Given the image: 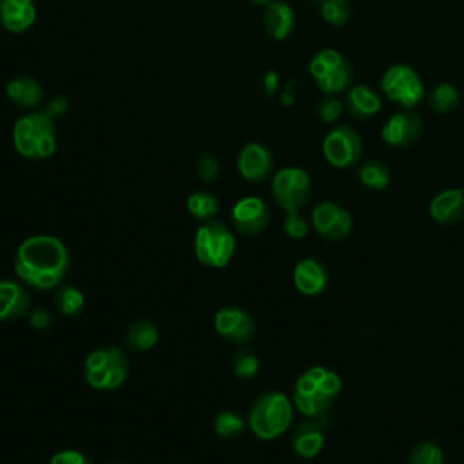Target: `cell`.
I'll list each match as a JSON object with an SVG mask.
<instances>
[{
    "label": "cell",
    "instance_id": "6da1fadb",
    "mask_svg": "<svg viewBox=\"0 0 464 464\" xmlns=\"http://www.w3.org/2000/svg\"><path fill=\"white\" fill-rule=\"evenodd\" d=\"M71 266L67 245L51 234L25 237L14 252V274L27 288L47 292L58 288Z\"/></svg>",
    "mask_w": 464,
    "mask_h": 464
},
{
    "label": "cell",
    "instance_id": "7a4b0ae2",
    "mask_svg": "<svg viewBox=\"0 0 464 464\" xmlns=\"http://www.w3.org/2000/svg\"><path fill=\"white\" fill-rule=\"evenodd\" d=\"M294 417V402L281 392H265L250 406L246 415L248 430L261 440L283 435Z\"/></svg>",
    "mask_w": 464,
    "mask_h": 464
},
{
    "label": "cell",
    "instance_id": "3957f363",
    "mask_svg": "<svg viewBox=\"0 0 464 464\" xmlns=\"http://www.w3.org/2000/svg\"><path fill=\"white\" fill-rule=\"evenodd\" d=\"M130 362L120 346L94 348L85 355L83 373L91 388L98 392L118 390L129 377Z\"/></svg>",
    "mask_w": 464,
    "mask_h": 464
},
{
    "label": "cell",
    "instance_id": "277c9868",
    "mask_svg": "<svg viewBox=\"0 0 464 464\" xmlns=\"http://www.w3.org/2000/svg\"><path fill=\"white\" fill-rule=\"evenodd\" d=\"M194 256L208 268H225L236 252V236L223 221L208 219L194 234Z\"/></svg>",
    "mask_w": 464,
    "mask_h": 464
},
{
    "label": "cell",
    "instance_id": "5b68a950",
    "mask_svg": "<svg viewBox=\"0 0 464 464\" xmlns=\"http://www.w3.org/2000/svg\"><path fill=\"white\" fill-rule=\"evenodd\" d=\"M381 87L384 96L402 109L417 107L426 94L422 78L413 67L406 63H395L388 67L381 78Z\"/></svg>",
    "mask_w": 464,
    "mask_h": 464
},
{
    "label": "cell",
    "instance_id": "8992f818",
    "mask_svg": "<svg viewBox=\"0 0 464 464\" xmlns=\"http://www.w3.org/2000/svg\"><path fill=\"white\" fill-rule=\"evenodd\" d=\"M310 192V176L299 167H285L272 178V196L285 212L299 210L308 201Z\"/></svg>",
    "mask_w": 464,
    "mask_h": 464
},
{
    "label": "cell",
    "instance_id": "52a82bcc",
    "mask_svg": "<svg viewBox=\"0 0 464 464\" xmlns=\"http://www.w3.org/2000/svg\"><path fill=\"white\" fill-rule=\"evenodd\" d=\"M323 154L337 169L353 167L362 154L361 134L350 125L334 127L323 140Z\"/></svg>",
    "mask_w": 464,
    "mask_h": 464
},
{
    "label": "cell",
    "instance_id": "ba28073f",
    "mask_svg": "<svg viewBox=\"0 0 464 464\" xmlns=\"http://www.w3.org/2000/svg\"><path fill=\"white\" fill-rule=\"evenodd\" d=\"M214 330L232 344H246L256 335L254 317L239 306H223L212 317Z\"/></svg>",
    "mask_w": 464,
    "mask_h": 464
},
{
    "label": "cell",
    "instance_id": "9c48e42d",
    "mask_svg": "<svg viewBox=\"0 0 464 464\" xmlns=\"http://www.w3.org/2000/svg\"><path fill=\"white\" fill-rule=\"evenodd\" d=\"M45 134H54L53 118L47 112L24 116L16 121L13 130L14 147L25 158H38V147Z\"/></svg>",
    "mask_w": 464,
    "mask_h": 464
},
{
    "label": "cell",
    "instance_id": "30bf717a",
    "mask_svg": "<svg viewBox=\"0 0 464 464\" xmlns=\"http://www.w3.org/2000/svg\"><path fill=\"white\" fill-rule=\"evenodd\" d=\"M230 223L234 230L243 236H257L270 223L268 205L257 196L241 198L230 210Z\"/></svg>",
    "mask_w": 464,
    "mask_h": 464
},
{
    "label": "cell",
    "instance_id": "8fae6325",
    "mask_svg": "<svg viewBox=\"0 0 464 464\" xmlns=\"http://www.w3.org/2000/svg\"><path fill=\"white\" fill-rule=\"evenodd\" d=\"M422 118L410 109L395 112L381 129V138L392 147H410L422 134Z\"/></svg>",
    "mask_w": 464,
    "mask_h": 464
},
{
    "label": "cell",
    "instance_id": "7c38bea8",
    "mask_svg": "<svg viewBox=\"0 0 464 464\" xmlns=\"http://www.w3.org/2000/svg\"><path fill=\"white\" fill-rule=\"evenodd\" d=\"M31 310V295L22 281L0 279V323L16 321Z\"/></svg>",
    "mask_w": 464,
    "mask_h": 464
},
{
    "label": "cell",
    "instance_id": "4fadbf2b",
    "mask_svg": "<svg viewBox=\"0 0 464 464\" xmlns=\"http://www.w3.org/2000/svg\"><path fill=\"white\" fill-rule=\"evenodd\" d=\"M272 152L261 143H248L237 156V170L250 183H261L272 172Z\"/></svg>",
    "mask_w": 464,
    "mask_h": 464
},
{
    "label": "cell",
    "instance_id": "5bb4252c",
    "mask_svg": "<svg viewBox=\"0 0 464 464\" xmlns=\"http://www.w3.org/2000/svg\"><path fill=\"white\" fill-rule=\"evenodd\" d=\"M292 281H294V286L303 295H317L326 288L328 274L321 261L314 257H304L297 261V265L294 266Z\"/></svg>",
    "mask_w": 464,
    "mask_h": 464
},
{
    "label": "cell",
    "instance_id": "9a60e30c",
    "mask_svg": "<svg viewBox=\"0 0 464 464\" xmlns=\"http://www.w3.org/2000/svg\"><path fill=\"white\" fill-rule=\"evenodd\" d=\"M430 216L439 225H455L464 218V192L444 188L430 201Z\"/></svg>",
    "mask_w": 464,
    "mask_h": 464
},
{
    "label": "cell",
    "instance_id": "2e32d148",
    "mask_svg": "<svg viewBox=\"0 0 464 464\" xmlns=\"http://www.w3.org/2000/svg\"><path fill=\"white\" fill-rule=\"evenodd\" d=\"M324 446V431L319 417L299 424L292 433V450L303 459H314Z\"/></svg>",
    "mask_w": 464,
    "mask_h": 464
},
{
    "label": "cell",
    "instance_id": "e0dca14e",
    "mask_svg": "<svg viewBox=\"0 0 464 464\" xmlns=\"http://www.w3.org/2000/svg\"><path fill=\"white\" fill-rule=\"evenodd\" d=\"M344 111L355 120H368L381 111V96L368 85H353L344 98Z\"/></svg>",
    "mask_w": 464,
    "mask_h": 464
},
{
    "label": "cell",
    "instance_id": "ac0fdd59",
    "mask_svg": "<svg viewBox=\"0 0 464 464\" xmlns=\"http://www.w3.org/2000/svg\"><path fill=\"white\" fill-rule=\"evenodd\" d=\"M263 25L272 38H276V40L286 38L294 25L292 7L281 0H270L266 4L265 14H263Z\"/></svg>",
    "mask_w": 464,
    "mask_h": 464
},
{
    "label": "cell",
    "instance_id": "d6986e66",
    "mask_svg": "<svg viewBox=\"0 0 464 464\" xmlns=\"http://www.w3.org/2000/svg\"><path fill=\"white\" fill-rule=\"evenodd\" d=\"M160 341V332L156 324L149 319L134 321L125 332V344L132 352H149Z\"/></svg>",
    "mask_w": 464,
    "mask_h": 464
},
{
    "label": "cell",
    "instance_id": "ffe728a7",
    "mask_svg": "<svg viewBox=\"0 0 464 464\" xmlns=\"http://www.w3.org/2000/svg\"><path fill=\"white\" fill-rule=\"evenodd\" d=\"M7 96L22 107H34L42 100V89L34 80L22 76L7 83Z\"/></svg>",
    "mask_w": 464,
    "mask_h": 464
},
{
    "label": "cell",
    "instance_id": "44dd1931",
    "mask_svg": "<svg viewBox=\"0 0 464 464\" xmlns=\"http://www.w3.org/2000/svg\"><path fill=\"white\" fill-rule=\"evenodd\" d=\"M54 306L65 317L78 315L85 306V295L74 285L62 283L54 294Z\"/></svg>",
    "mask_w": 464,
    "mask_h": 464
},
{
    "label": "cell",
    "instance_id": "7402d4cb",
    "mask_svg": "<svg viewBox=\"0 0 464 464\" xmlns=\"http://www.w3.org/2000/svg\"><path fill=\"white\" fill-rule=\"evenodd\" d=\"M459 100H460V94H459L457 87L453 83H448V82H442V83L435 85L428 94V105L437 114L451 112L453 109H457Z\"/></svg>",
    "mask_w": 464,
    "mask_h": 464
},
{
    "label": "cell",
    "instance_id": "603a6c76",
    "mask_svg": "<svg viewBox=\"0 0 464 464\" xmlns=\"http://www.w3.org/2000/svg\"><path fill=\"white\" fill-rule=\"evenodd\" d=\"M334 397L323 393L321 390L315 392L314 395H299V393H294L292 395V402L294 406L308 419H315V417H321L324 415L330 406L334 404Z\"/></svg>",
    "mask_w": 464,
    "mask_h": 464
},
{
    "label": "cell",
    "instance_id": "cb8c5ba5",
    "mask_svg": "<svg viewBox=\"0 0 464 464\" xmlns=\"http://www.w3.org/2000/svg\"><path fill=\"white\" fill-rule=\"evenodd\" d=\"M359 181L373 190H382L390 183V169L386 163L377 161V160H368L364 161L359 170H357Z\"/></svg>",
    "mask_w": 464,
    "mask_h": 464
},
{
    "label": "cell",
    "instance_id": "d4e9b609",
    "mask_svg": "<svg viewBox=\"0 0 464 464\" xmlns=\"http://www.w3.org/2000/svg\"><path fill=\"white\" fill-rule=\"evenodd\" d=\"M352 80H353V67L346 60L343 65L330 69L323 78H319L317 85L326 94H337V92H343L352 83Z\"/></svg>",
    "mask_w": 464,
    "mask_h": 464
},
{
    "label": "cell",
    "instance_id": "484cf974",
    "mask_svg": "<svg viewBox=\"0 0 464 464\" xmlns=\"http://www.w3.org/2000/svg\"><path fill=\"white\" fill-rule=\"evenodd\" d=\"M245 426H246V420L232 410H221L212 419L214 433L221 439H236L245 431Z\"/></svg>",
    "mask_w": 464,
    "mask_h": 464
},
{
    "label": "cell",
    "instance_id": "4316f807",
    "mask_svg": "<svg viewBox=\"0 0 464 464\" xmlns=\"http://www.w3.org/2000/svg\"><path fill=\"white\" fill-rule=\"evenodd\" d=\"M187 208L192 218L199 221H208V219H214V216L218 214V199L210 192L198 190L188 196Z\"/></svg>",
    "mask_w": 464,
    "mask_h": 464
},
{
    "label": "cell",
    "instance_id": "83f0119b",
    "mask_svg": "<svg viewBox=\"0 0 464 464\" xmlns=\"http://www.w3.org/2000/svg\"><path fill=\"white\" fill-rule=\"evenodd\" d=\"M341 208H343V207L337 205V203H334V201H323V203L315 205L314 210H312V227H314V230H315L319 236L326 237V234H328V230L332 228L334 221L337 219Z\"/></svg>",
    "mask_w": 464,
    "mask_h": 464
},
{
    "label": "cell",
    "instance_id": "f1b7e54d",
    "mask_svg": "<svg viewBox=\"0 0 464 464\" xmlns=\"http://www.w3.org/2000/svg\"><path fill=\"white\" fill-rule=\"evenodd\" d=\"M319 13L321 16L335 25V27H343L352 14V7L348 0H319Z\"/></svg>",
    "mask_w": 464,
    "mask_h": 464
},
{
    "label": "cell",
    "instance_id": "f546056e",
    "mask_svg": "<svg viewBox=\"0 0 464 464\" xmlns=\"http://www.w3.org/2000/svg\"><path fill=\"white\" fill-rule=\"evenodd\" d=\"M408 464H444V455L439 444L424 440L411 448Z\"/></svg>",
    "mask_w": 464,
    "mask_h": 464
},
{
    "label": "cell",
    "instance_id": "4dcf8cb0",
    "mask_svg": "<svg viewBox=\"0 0 464 464\" xmlns=\"http://www.w3.org/2000/svg\"><path fill=\"white\" fill-rule=\"evenodd\" d=\"M259 359L254 352H248V350H239L236 352L234 359H232V373L237 377V379H252L257 375L259 372Z\"/></svg>",
    "mask_w": 464,
    "mask_h": 464
},
{
    "label": "cell",
    "instance_id": "1f68e13d",
    "mask_svg": "<svg viewBox=\"0 0 464 464\" xmlns=\"http://www.w3.org/2000/svg\"><path fill=\"white\" fill-rule=\"evenodd\" d=\"M344 112V103L337 100L334 94H326L323 100L317 103V116L324 123H334L337 121Z\"/></svg>",
    "mask_w": 464,
    "mask_h": 464
},
{
    "label": "cell",
    "instance_id": "d6a6232c",
    "mask_svg": "<svg viewBox=\"0 0 464 464\" xmlns=\"http://www.w3.org/2000/svg\"><path fill=\"white\" fill-rule=\"evenodd\" d=\"M283 230L292 239H303L308 236L310 225L306 223V219L299 216V210H295V212H286V218L283 221Z\"/></svg>",
    "mask_w": 464,
    "mask_h": 464
},
{
    "label": "cell",
    "instance_id": "836d02e7",
    "mask_svg": "<svg viewBox=\"0 0 464 464\" xmlns=\"http://www.w3.org/2000/svg\"><path fill=\"white\" fill-rule=\"evenodd\" d=\"M352 230V214L346 208H341L337 219L334 221L332 228L326 234V239L330 241H341L344 236H348Z\"/></svg>",
    "mask_w": 464,
    "mask_h": 464
},
{
    "label": "cell",
    "instance_id": "e575fe53",
    "mask_svg": "<svg viewBox=\"0 0 464 464\" xmlns=\"http://www.w3.org/2000/svg\"><path fill=\"white\" fill-rule=\"evenodd\" d=\"M33 20H34V9H33V5H27L20 13L13 14L9 18H4L2 24L9 31H24L33 24Z\"/></svg>",
    "mask_w": 464,
    "mask_h": 464
},
{
    "label": "cell",
    "instance_id": "d590c367",
    "mask_svg": "<svg viewBox=\"0 0 464 464\" xmlns=\"http://www.w3.org/2000/svg\"><path fill=\"white\" fill-rule=\"evenodd\" d=\"M49 464H92V460L78 450H60L51 455Z\"/></svg>",
    "mask_w": 464,
    "mask_h": 464
},
{
    "label": "cell",
    "instance_id": "8d00e7d4",
    "mask_svg": "<svg viewBox=\"0 0 464 464\" xmlns=\"http://www.w3.org/2000/svg\"><path fill=\"white\" fill-rule=\"evenodd\" d=\"M196 172H198V176H199L203 181L210 183V181H214V179L218 178L219 163H218V160H216L214 156L205 154V156H201V158L198 160V163H196Z\"/></svg>",
    "mask_w": 464,
    "mask_h": 464
},
{
    "label": "cell",
    "instance_id": "74e56055",
    "mask_svg": "<svg viewBox=\"0 0 464 464\" xmlns=\"http://www.w3.org/2000/svg\"><path fill=\"white\" fill-rule=\"evenodd\" d=\"M27 319H29V324L34 328V330H47L51 324H53V315L47 308H42V306H36V308H31L29 314H27Z\"/></svg>",
    "mask_w": 464,
    "mask_h": 464
},
{
    "label": "cell",
    "instance_id": "f35d334b",
    "mask_svg": "<svg viewBox=\"0 0 464 464\" xmlns=\"http://www.w3.org/2000/svg\"><path fill=\"white\" fill-rule=\"evenodd\" d=\"M341 386H343V382H341V377L335 373V372H332V370H326V373H324V377H323V381L319 382V390L323 392V393H326V395H330V397H337V393L341 392Z\"/></svg>",
    "mask_w": 464,
    "mask_h": 464
},
{
    "label": "cell",
    "instance_id": "ab89813d",
    "mask_svg": "<svg viewBox=\"0 0 464 464\" xmlns=\"http://www.w3.org/2000/svg\"><path fill=\"white\" fill-rule=\"evenodd\" d=\"M315 56H317V58L326 65V69H328V71H330V69H335V67H339V65H343V63L346 62V58H344L339 51L330 49V47L321 49Z\"/></svg>",
    "mask_w": 464,
    "mask_h": 464
},
{
    "label": "cell",
    "instance_id": "60d3db41",
    "mask_svg": "<svg viewBox=\"0 0 464 464\" xmlns=\"http://www.w3.org/2000/svg\"><path fill=\"white\" fill-rule=\"evenodd\" d=\"M315 392H319V384L304 372L297 377L295 384H294V393H299V395H314Z\"/></svg>",
    "mask_w": 464,
    "mask_h": 464
},
{
    "label": "cell",
    "instance_id": "b9f144b4",
    "mask_svg": "<svg viewBox=\"0 0 464 464\" xmlns=\"http://www.w3.org/2000/svg\"><path fill=\"white\" fill-rule=\"evenodd\" d=\"M65 107H67V103H65V100L63 98H56V100H53L49 105H47V114L51 116V118H54V116H60L63 111H65Z\"/></svg>",
    "mask_w": 464,
    "mask_h": 464
},
{
    "label": "cell",
    "instance_id": "7bdbcfd3",
    "mask_svg": "<svg viewBox=\"0 0 464 464\" xmlns=\"http://www.w3.org/2000/svg\"><path fill=\"white\" fill-rule=\"evenodd\" d=\"M11 2H14L18 5H31V0H11Z\"/></svg>",
    "mask_w": 464,
    "mask_h": 464
},
{
    "label": "cell",
    "instance_id": "ee69618b",
    "mask_svg": "<svg viewBox=\"0 0 464 464\" xmlns=\"http://www.w3.org/2000/svg\"><path fill=\"white\" fill-rule=\"evenodd\" d=\"M256 2H257V4H268L270 0H256Z\"/></svg>",
    "mask_w": 464,
    "mask_h": 464
},
{
    "label": "cell",
    "instance_id": "f6af8a7d",
    "mask_svg": "<svg viewBox=\"0 0 464 464\" xmlns=\"http://www.w3.org/2000/svg\"><path fill=\"white\" fill-rule=\"evenodd\" d=\"M109 464H123V462H109Z\"/></svg>",
    "mask_w": 464,
    "mask_h": 464
},
{
    "label": "cell",
    "instance_id": "bcb514c9",
    "mask_svg": "<svg viewBox=\"0 0 464 464\" xmlns=\"http://www.w3.org/2000/svg\"><path fill=\"white\" fill-rule=\"evenodd\" d=\"M317 2H319V0H317Z\"/></svg>",
    "mask_w": 464,
    "mask_h": 464
}]
</instances>
